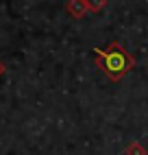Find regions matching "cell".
Returning a JSON list of instances; mask_svg holds the SVG:
<instances>
[{
  "mask_svg": "<svg viewBox=\"0 0 148 155\" xmlns=\"http://www.w3.org/2000/svg\"><path fill=\"white\" fill-rule=\"evenodd\" d=\"M94 64L109 81L118 83L135 68V57L120 42H111L107 48H94Z\"/></svg>",
  "mask_w": 148,
  "mask_h": 155,
  "instance_id": "cell-1",
  "label": "cell"
},
{
  "mask_svg": "<svg viewBox=\"0 0 148 155\" xmlns=\"http://www.w3.org/2000/svg\"><path fill=\"white\" fill-rule=\"evenodd\" d=\"M66 9H68V13H70L72 18H76V20L85 18V13L89 11V7H87V0H68Z\"/></svg>",
  "mask_w": 148,
  "mask_h": 155,
  "instance_id": "cell-2",
  "label": "cell"
},
{
  "mask_svg": "<svg viewBox=\"0 0 148 155\" xmlns=\"http://www.w3.org/2000/svg\"><path fill=\"white\" fill-rule=\"evenodd\" d=\"M124 155H146V149L142 142H131L129 147L124 149Z\"/></svg>",
  "mask_w": 148,
  "mask_h": 155,
  "instance_id": "cell-3",
  "label": "cell"
},
{
  "mask_svg": "<svg viewBox=\"0 0 148 155\" xmlns=\"http://www.w3.org/2000/svg\"><path fill=\"white\" fill-rule=\"evenodd\" d=\"M87 7H89L92 13H98V11H102V9L107 7V0H87Z\"/></svg>",
  "mask_w": 148,
  "mask_h": 155,
  "instance_id": "cell-4",
  "label": "cell"
},
{
  "mask_svg": "<svg viewBox=\"0 0 148 155\" xmlns=\"http://www.w3.org/2000/svg\"><path fill=\"white\" fill-rule=\"evenodd\" d=\"M2 72H5V66H2V64H0V77H2Z\"/></svg>",
  "mask_w": 148,
  "mask_h": 155,
  "instance_id": "cell-5",
  "label": "cell"
}]
</instances>
